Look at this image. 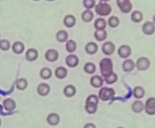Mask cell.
Masks as SVG:
<instances>
[{
    "mask_svg": "<svg viewBox=\"0 0 155 128\" xmlns=\"http://www.w3.org/2000/svg\"><path fill=\"white\" fill-rule=\"evenodd\" d=\"M99 98L96 94H92L89 95L86 101L85 110L90 114H94L97 110Z\"/></svg>",
    "mask_w": 155,
    "mask_h": 128,
    "instance_id": "6da1fadb",
    "label": "cell"
},
{
    "mask_svg": "<svg viewBox=\"0 0 155 128\" xmlns=\"http://www.w3.org/2000/svg\"><path fill=\"white\" fill-rule=\"evenodd\" d=\"M101 72L104 77L113 73V63L112 60L108 58L102 59L100 62Z\"/></svg>",
    "mask_w": 155,
    "mask_h": 128,
    "instance_id": "7a4b0ae2",
    "label": "cell"
},
{
    "mask_svg": "<svg viewBox=\"0 0 155 128\" xmlns=\"http://www.w3.org/2000/svg\"><path fill=\"white\" fill-rule=\"evenodd\" d=\"M115 90L113 88L103 87L99 92V98L104 101H108L115 96Z\"/></svg>",
    "mask_w": 155,
    "mask_h": 128,
    "instance_id": "3957f363",
    "label": "cell"
},
{
    "mask_svg": "<svg viewBox=\"0 0 155 128\" xmlns=\"http://www.w3.org/2000/svg\"><path fill=\"white\" fill-rule=\"evenodd\" d=\"M111 5L106 2H100L95 7L96 13L101 16H107L111 13Z\"/></svg>",
    "mask_w": 155,
    "mask_h": 128,
    "instance_id": "277c9868",
    "label": "cell"
},
{
    "mask_svg": "<svg viewBox=\"0 0 155 128\" xmlns=\"http://www.w3.org/2000/svg\"><path fill=\"white\" fill-rule=\"evenodd\" d=\"M117 2L120 10L124 13H129L133 8L132 4L129 0H118Z\"/></svg>",
    "mask_w": 155,
    "mask_h": 128,
    "instance_id": "5b68a950",
    "label": "cell"
},
{
    "mask_svg": "<svg viewBox=\"0 0 155 128\" xmlns=\"http://www.w3.org/2000/svg\"><path fill=\"white\" fill-rule=\"evenodd\" d=\"M150 64V61L148 58L141 57L137 60L136 66L140 71H146L149 68Z\"/></svg>",
    "mask_w": 155,
    "mask_h": 128,
    "instance_id": "8992f818",
    "label": "cell"
},
{
    "mask_svg": "<svg viewBox=\"0 0 155 128\" xmlns=\"http://www.w3.org/2000/svg\"><path fill=\"white\" fill-rule=\"evenodd\" d=\"M116 50V46L111 41L105 42L102 46V51L104 54L110 55L114 53Z\"/></svg>",
    "mask_w": 155,
    "mask_h": 128,
    "instance_id": "52a82bcc",
    "label": "cell"
},
{
    "mask_svg": "<svg viewBox=\"0 0 155 128\" xmlns=\"http://www.w3.org/2000/svg\"><path fill=\"white\" fill-rule=\"evenodd\" d=\"M59 54L57 50L55 49H49L46 51L45 57L46 60L51 62L56 61L58 59Z\"/></svg>",
    "mask_w": 155,
    "mask_h": 128,
    "instance_id": "ba28073f",
    "label": "cell"
},
{
    "mask_svg": "<svg viewBox=\"0 0 155 128\" xmlns=\"http://www.w3.org/2000/svg\"><path fill=\"white\" fill-rule=\"evenodd\" d=\"M50 90V86L46 83H41L37 87V92L41 96H47L49 94Z\"/></svg>",
    "mask_w": 155,
    "mask_h": 128,
    "instance_id": "9c48e42d",
    "label": "cell"
},
{
    "mask_svg": "<svg viewBox=\"0 0 155 128\" xmlns=\"http://www.w3.org/2000/svg\"><path fill=\"white\" fill-rule=\"evenodd\" d=\"M118 54L121 58H127L131 54V48L127 44L121 45L118 50Z\"/></svg>",
    "mask_w": 155,
    "mask_h": 128,
    "instance_id": "30bf717a",
    "label": "cell"
},
{
    "mask_svg": "<svg viewBox=\"0 0 155 128\" xmlns=\"http://www.w3.org/2000/svg\"><path fill=\"white\" fill-rule=\"evenodd\" d=\"M60 117L58 113H50L47 118L48 123L51 126L58 125L60 122Z\"/></svg>",
    "mask_w": 155,
    "mask_h": 128,
    "instance_id": "8fae6325",
    "label": "cell"
},
{
    "mask_svg": "<svg viewBox=\"0 0 155 128\" xmlns=\"http://www.w3.org/2000/svg\"><path fill=\"white\" fill-rule=\"evenodd\" d=\"M17 103L16 102L11 98H7L3 101V107L5 110L12 111L16 109Z\"/></svg>",
    "mask_w": 155,
    "mask_h": 128,
    "instance_id": "7c38bea8",
    "label": "cell"
},
{
    "mask_svg": "<svg viewBox=\"0 0 155 128\" xmlns=\"http://www.w3.org/2000/svg\"><path fill=\"white\" fill-rule=\"evenodd\" d=\"M142 31L145 34L151 35L155 31V25L151 21H147L143 24Z\"/></svg>",
    "mask_w": 155,
    "mask_h": 128,
    "instance_id": "4fadbf2b",
    "label": "cell"
},
{
    "mask_svg": "<svg viewBox=\"0 0 155 128\" xmlns=\"http://www.w3.org/2000/svg\"><path fill=\"white\" fill-rule=\"evenodd\" d=\"M79 60L75 54H70L66 58V64L71 68L76 67L78 64Z\"/></svg>",
    "mask_w": 155,
    "mask_h": 128,
    "instance_id": "5bb4252c",
    "label": "cell"
},
{
    "mask_svg": "<svg viewBox=\"0 0 155 128\" xmlns=\"http://www.w3.org/2000/svg\"><path fill=\"white\" fill-rule=\"evenodd\" d=\"M77 22L76 17L72 15H66L63 19V23L66 27L71 28L75 26Z\"/></svg>",
    "mask_w": 155,
    "mask_h": 128,
    "instance_id": "9a60e30c",
    "label": "cell"
},
{
    "mask_svg": "<svg viewBox=\"0 0 155 128\" xmlns=\"http://www.w3.org/2000/svg\"><path fill=\"white\" fill-rule=\"evenodd\" d=\"M38 52L34 48H30L26 52V58L29 61H33L38 57Z\"/></svg>",
    "mask_w": 155,
    "mask_h": 128,
    "instance_id": "2e32d148",
    "label": "cell"
},
{
    "mask_svg": "<svg viewBox=\"0 0 155 128\" xmlns=\"http://www.w3.org/2000/svg\"><path fill=\"white\" fill-rule=\"evenodd\" d=\"M85 50L86 52L89 54H94L98 50V46L94 42H90L85 45Z\"/></svg>",
    "mask_w": 155,
    "mask_h": 128,
    "instance_id": "e0dca14e",
    "label": "cell"
},
{
    "mask_svg": "<svg viewBox=\"0 0 155 128\" xmlns=\"http://www.w3.org/2000/svg\"><path fill=\"white\" fill-rule=\"evenodd\" d=\"M136 66L134 61L130 59H127L123 61L122 64V69L125 72H130L133 71Z\"/></svg>",
    "mask_w": 155,
    "mask_h": 128,
    "instance_id": "ac0fdd59",
    "label": "cell"
},
{
    "mask_svg": "<svg viewBox=\"0 0 155 128\" xmlns=\"http://www.w3.org/2000/svg\"><path fill=\"white\" fill-rule=\"evenodd\" d=\"M107 23L105 19L102 18H98L94 22V27L96 31H103L105 30L107 27Z\"/></svg>",
    "mask_w": 155,
    "mask_h": 128,
    "instance_id": "d6986e66",
    "label": "cell"
},
{
    "mask_svg": "<svg viewBox=\"0 0 155 128\" xmlns=\"http://www.w3.org/2000/svg\"><path fill=\"white\" fill-rule=\"evenodd\" d=\"M77 89L75 86L72 84H69L64 88L63 93L66 97L71 98L76 94Z\"/></svg>",
    "mask_w": 155,
    "mask_h": 128,
    "instance_id": "ffe728a7",
    "label": "cell"
},
{
    "mask_svg": "<svg viewBox=\"0 0 155 128\" xmlns=\"http://www.w3.org/2000/svg\"><path fill=\"white\" fill-rule=\"evenodd\" d=\"M103 83H104V81L103 79L99 75H94L91 79V84L94 88H100L102 86Z\"/></svg>",
    "mask_w": 155,
    "mask_h": 128,
    "instance_id": "44dd1931",
    "label": "cell"
},
{
    "mask_svg": "<svg viewBox=\"0 0 155 128\" xmlns=\"http://www.w3.org/2000/svg\"><path fill=\"white\" fill-rule=\"evenodd\" d=\"M55 76L58 79H63L68 75V71L65 67L59 66L55 70Z\"/></svg>",
    "mask_w": 155,
    "mask_h": 128,
    "instance_id": "7402d4cb",
    "label": "cell"
},
{
    "mask_svg": "<svg viewBox=\"0 0 155 128\" xmlns=\"http://www.w3.org/2000/svg\"><path fill=\"white\" fill-rule=\"evenodd\" d=\"M12 51L17 54L22 53L25 50V45L24 44L19 41L15 42L12 44Z\"/></svg>",
    "mask_w": 155,
    "mask_h": 128,
    "instance_id": "603a6c76",
    "label": "cell"
},
{
    "mask_svg": "<svg viewBox=\"0 0 155 128\" xmlns=\"http://www.w3.org/2000/svg\"><path fill=\"white\" fill-rule=\"evenodd\" d=\"M68 34L67 31L61 30L56 34V39L59 42L63 43L66 41L68 38Z\"/></svg>",
    "mask_w": 155,
    "mask_h": 128,
    "instance_id": "cb8c5ba5",
    "label": "cell"
},
{
    "mask_svg": "<svg viewBox=\"0 0 155 128\" xmlns=\"http://www.w3.org/2000/svg\"><path fill=\"white\" fill-rule=\"evenodd\" d=\"M28 80L25 78H21L18 79L16 81V87L20 90H24L28 86Z\"/></svg>",
    "mask_w": 155,
    "mask_h": 128,
    "instance_id": "d4e9b609",
    "label": "cell"
},
{
    "mask_svg": "<svg viewBox=\"0 0 155 128\" xmlns=\"http://www.w3.org/2000/svg\"><path fill=\"white\" fill-rule=\"evenodd\" d=\"M94 13L90 10H85L81 14V19L85 22H90L94 18Z\"/></svg>",
    "mask_w": 155,
    "mask_h": 128,
    "instance_id": "484cf974",
    "label": "cell"
},
{
    "mask_svg": "<svg viewBox=\"0 0 155 128\" xmlns=\"http://www.w3.org/2000/svg\"><path fill=\"white\" fill-rule=\"evenodd\" d=\"M143 15L141 11L137 10L133 11L131 15V19L135 23H139L142 21Z\"/></svg>",
    "mask_w": 155,
    "mask_h": 128,
    "instance_id": "4316f807",
    "label": "cell"
},
{
    "mask_svg": "<svg viewBox=\"0 0 155 128\" xmlns=\"http://www.w3.org/2000/svg\"><path fill=\"white\" fill-rule=\"evenodd\" d=\"M52 72L50 68L44 67L41 70L40 75L43 80H48L52 76Z\"/></svg>",
    "mask_w": 155,
    "mask_h": 128,
    "instance_id": "83f0119b",
    "label": "cell"
},
{
    "mask_svg": "<svg viewBox=\"0 0 155 128\" xmlns=\"http://www.w3.org/2000/svg\"><path fill=\"white\" fill-rule=\"evenodd\" d=\"M107 33L106 30L96 31L94 33L95 39L99 41H102L107 38Z\"/></svg>",
    "mask_w": 155,
    "mask_h": 128,
    "instance_id": "f1b7e54d",
    "label": "cell"
},
{
    "mask_svg": "<svg viewBox=\"0 0 155 128\" xmlns=\"http://www.w3.org/2000/svg\"><path fill=\"white\" fill-rule=\"evenodd\" d=\"M97 67L95 64L91 62H88L85 64L84 66V70L87 73L92 74L96 71Z\"/></svg>",
    "mask_w": 155,
    "mask_h": 128,
    "instance_id": "f546056e",
    "label": "cell"
},
{
    "mask_svg": "<svg viewBox=\"0 0 155 128\" xmlns=\"http://www.w3.org/2000/svg\"><path fill=\"white\" fill-rule=\"evenodd\" d=\"M77 48V44L75 41L70 40L67 41L66 44V49L68 52H73L76 51Z\"/></svg>",
    "mask_w": 155,
    "mask_h": 128,
    "instance_id": "4dcf8cb0",
    "label": "cell"
},
{
    "mask_svg": "<svg viewBox=\"0 0 155 128\" xmlns=\"http://www.w3.org/2000/svg\"><path fill=\"white\" fill-rule=\"evenodd\" d=\"M120 22V21L119 19L117 16L112 15L109 18V25L112 28H115V27L118 26Z\"/></svg>",
    "mask_w": 155,
    "mask_h": 128,
    "instance_id": "1f68e13d",
    "label": "cell"
},
{
    "mask_svg": "<svg viewBox=\"0 0 155 128\" xmlns=\"http://www.w3.org/2000/svg\"><path fill=\"white\" fill-rule=\"evenodd\" d=\"M145 90L142 87L140 86L136 87L133 91L134 96L137 98H141L145 94Z\"/></svg>",
    "mask_w": 155,
    "mask_h": 128,
    "instance_id": "d6a6232c",
    "label": "cell"
},
{
    "mask_svg": "<svg viewBox=\"0 0 155 128\" xmlns=\"http://www.w3.org/2000/svg\"><path fill=\"white\" fill-rule=\"evenodd\" d=\"M118 80V76L117 74L113 72L108 76L105 77V80L108 84H112L117 82Z\"/></svg>",
    "mask_w": 155,
    "mask_h": 128,
    "instance_id": "836d02e7",
    "label": "cell"
},
{
    "mask_svg": "<svg viewBox=\"0 0 155 128\" xmlns=\"http://www.w3.org/2000/svg\"><path fill=\"white\" fill-rule=\"evenodd\" d=\"M10 47L11 43L8 40L3 39L0 41V49L2 51H8Z\"/></svg>",
    "mask_w": 155,
    "mask_h": 128,
    "instance_id": "e575fe53",
    "label": "cell"
},
{
    "mask_svg": "<svg viewBox=\"0 0 155 128\" xmlns=\"http://www.w3.org/2000/svg\"><path fill=\"white\" fill-rule=\"evenodd\" d=\"M83 3L85 8L87 10H90L94 7L96 1L95 0H85L83 1Z\"/></svg>",
    "mask_w": 155,
    "mask_h": 128,
    "instance_id": "d590c367",
    "label": "cell"
},
{
    "mask_svg": "<svg viewBox=\"0 0 155 128\" xmlns=\"http://www.w3.org/2000/svg\"><path fill=\"white\" fill-rule=\"evenodd\" d=\"M84 128H97L96 125L93 123H87L84 126Z\"/></svg>",
    "mask_w": 155,
    "mask_h": 128,
    "instance_id": "8d00e7d4",
    "label": "cell"
},
{
    "mask_svg": "<svg viewBox=\"0 0 155 128\" xmlns=\"http://www.w3.org/2000/svg\"><path fill=\"white\" fill-rule=\"evenodd\" d=\"M153 23H154V24H155V15H154V16H153Z\"/></svg>",
    "mask_w": 155,
    "mask_h": 128,
    "instance_id": "74e56055",
    "label": "cell"
},
{
    "mask_svg": "<svg viewBox=\"0 0 155 128\" xmlns=\"http://www.w3.org/2000/svg\"><path fill=\"white\" fill-rule=\"evenodd\" d=\"M1 124H2L1 119H0V126H1Z\"/></svg>",
    "mask_w": 155,
    "mask_h": 128,
    "instance_id": "f35d334b",
    "label": "cell"
},
{
    "mask_svg": "<svg viewBox=\"0 0 155 128\" xmlns=\"http://www.w3.org/2000/svg\"><path fill=\"white\" fill-rule=\"evenodd\" d=\"M122 128V127H118V128Z\"/></svg>",
    "mask_w": 155,
    "mask_h": 128,
    "instance_id": "ab89813d",
    "label": "cell"
},
{
    "mask_svg": "<svg viewBox=\"0 0 155 128\" xmlns=\"http://www.w3.org/2000/svg\"><path fill=\"white\" fill-rule=\"evenodd\" d=\"M0 100H1V96H0Z\"/></svg>",
    "mask_w": 155,
    "mask_h": 128,
    "instance_id": "60d3db41",
    "label": "cell"
},
{
    "mask_svg": "<svg viewBox=\"0 0 155 128\" xmlns=\"http://www.w3.org/2000/svg\"><path fill=\"white\" fill-rule=\"evenodd\" d=\"M0 37H1V34H0Z\"/></svg>",
    "mask_w": 155,
    "mask_h": 128,
    "instance_id": "b9f144b4",
    "label": "cell"
}]
</instances>
